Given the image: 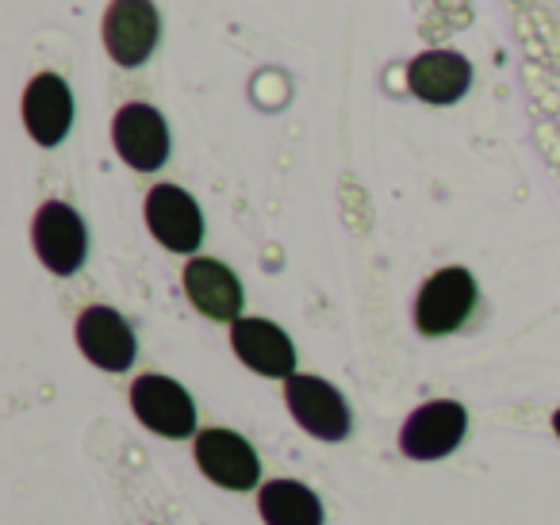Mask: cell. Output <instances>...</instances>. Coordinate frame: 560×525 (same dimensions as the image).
Returning <instances> with one entry per match:
<instances>
[{
    "label": "cell",
    "instance_id": "5b68a950",
    "mask_svg": "<svg viewBox=\"0 0 560 525\" xmlns=\"http://www.w3.org/2000/svg\"><path fill=\"white\" fill-rule=\"evenodd\" d=\"M284 402L300 430H307L312 438L342 441L350 433V407L338 395V387L323 376H292L284 384Z\"/></svg>",
    "mask_w": 560,
    "mask_h": 525
},
{
    "label": "cell",
    "instance_id": "3957f363",
    "mask_svg": "<svg viewBox=\"0 0 560 525\" xmlns=\"http://www.w3.org/2000/svg\"><path fill=\"white\" fill-rule=\"evenodd\" d=\"M162 20L154 0H112L104 12V47L116 66H142L158 47Z\"/></svg>",
    "mask_w": 560,
    "mask_h": 525
},
{
    "label": "cell",
    "instance_id": "9a60e30c",
    "mask_svg": "<svg viewBox=\"0 0 560 525\" xmlns=\"http://www.w3.org/2000/svg\"><path fill=\"white\" fill-rule=\"evenodd\" d=\"M265 525H323V506L315 491H307L296 479H272L261 487L257 499Z\"/></svg>",
    "mask_w": 560,
    "mask_h": 525
},
{
    "label": "cell",
    "instance_id": "9c48e42d",
    "mask_svg": "<svg viewBox=\"0 0 560 525\" xmlns=\"http://www.w3.org/2000/svg\"><path fill=\"white\" fill-rule=\"evenodd\" d=\"M147 226L173 254H196L203 242V215L196 200L177 185H154L147 196Z\"/></svg>",
    "mask_w": 560,
    "mask_h": 525
},
{
    "label": "cell",
    "instance_id": "52a82bcc",
    "mask_svg": "<svg viewBox=\"0 0 560 525\" xmlns=\"http://www.w3.org/2000/svg\"><path fill=\"white\" fill-rule=\"evenodd\" d=\"M468 430V415L457 399H434L427 407H419L399 430V448L411 460H438L450 456L460 445Z\"/></svg>",
    "mask_w": 560,
    "mask_h": 525
},
{
    "label": "cell",
    "instance_id": "2e32d148",
    "mask_svg": "<svg viewBox=\"0 0 560 525\" xmlns=\"http://www.w3.org/2000/svg\"><path fill=\"white\" fill-rule=\"evenodd\" d=\"M552 430H557V438H560V410L552 415Z\"/></svg>",
    "mask_w": 560,
    "mask_h": 525
},
{
    "label": "cell",
    "instance_id": "8992f818",
    "mask_svg": "<svg viewBox=\"0 0 560 525\" xmlns=\"http://www.w3.org/2000/svg\"><path fill=\"white\" fill-rule=\"evenodd\" d=\"M112 142L131 170L154 173L170 158V127L150 104H124L112 119Z\"/></svg>",
    "mask_w": 560,
    "mask_h": 525
},
{
    "label": "cell",
    "instance_id": "277c9868",
    "mask_svg": "<svg viewBox=\"0 0 560 525\" xmlns=\"http://www.w3.org/2000/svg\"><path fill=\"white\" fill-rule=\"evenodd\" d=\"M131 407L139 415V422L147 430H154L158 438H188L196 430V407L192 395L170 376H139L131 387Z\"/></svg>",
    "mask_w": 560,
    "mask_h": 525
},
{
    "label": "cell",
    "instance_id": "ba28073f",
    "mask_svg": "<svg viewBox=\"0 0 560 525\" xmlns=\"http://www.w3.org/2000/svg\"><path fill=\"white\" fill-rule=\"evenodd\" d=\"M196 464L211 483L226 487V491H249L261 479V460H257L254 445L234 430H215V425L196 438Z\"/></svg>",
    "mask_w": 560,
    "mask_h": 525
},
{
    "label": "cell",
    "instance_id": "7c38bea8",
    "mask_svg": "<svg viewBox=\"0 0 560 525\" xmlns=\"http://www.w3.org/2000/svg\"><path fill=\"white\" fill-rule=\"evenodd\" d=\"M78 346L96 369L124 372L135 361V334L112 307H89L78 318Z\"/></svg>",
    "mask_w": 560,
    "mask_h": 525
},
{
    "label": "cell",
    "instance_id": "4fadbf2b",
    "mask_svg": "<svg viewBox=\"0 0 560 525\" xmlns=\"http://www.w3.org/2000/svg\"><path fill=\"white\" fill-rule=\"evenodd\" d=\"M24 124L39 147H58L73 127V96L58 73H39L24 93Z\"/></svg>",
    "mask_w": 560,
    "mask_h": 525
},
{
    "label": "cell",
    "instance_id": "5bb4252c",
    "mask_svg": "<svg viewBox=\"0 0 560 525\" xmlns=\"http://www.w3.org/2000/svg\"><path fill=\"white\" fill-rule=\"evenodd\" d=\"M407 85L427 104H457L472 85V66L457 50H427L407 66Z\"/></svg>",
    "mask_w": 560,
    "mask_h": 525
},
{
    "label": "cell",
    "instance_id": "8fae6325",
    "mask_svg": "<svg viewBox=\"0 0 560 525\" xmlns=\"http://www.w3.org/2000/svg\"><path fill=\"white\" fill-rule=\"evenodd\" d=\"M185 292L192 307L211 323H238L242 315V284L215 257H192L185 265Z\"/></svg>",
    "mask_w": 560,
    "mask_h": 525
},
{
    "label": "cell",
    "instance_id": "6da1fadb",
    "mask_svg": "<svg viewBox=\"0 0 560 525\" xmlns=\"http://www.w3.org/2000/svg\"><path fill=\"white\" fill-rule=\"evenodd\" d=\"M476 307V280L468 269L450 265V269H438L434 277L422 284L419 303H415V323L427 338H442L453 334Z\"/></svg>",
    "mask_w": 560,
    "mask_h": 525
},
{
    "label": "cell",
    "instance_id": "7a4b0ae2",
    "mask_svg": "<svg viewBox=\"0 0 560 525\" xmlns=\"http://www.w3.org/2000/svg\"><path fill=\"white\" fill-rule=\"evenodd\" d=\"M32 242H35V254L39 261L47 265L50 272L58 277H70L85 265L89 254V234L81 215L62 200H50L35 211V223H32Z\"/></svg>",
    "mask_w": 560,
    "mask_h": 525
},
{
    "label": "cell",
    "instance_id": "30bf717a",
    "mask_svg": "<svg viewBox=\"0 0 560 525\" xmlns=\"http://www.w3.org/2000/svg\"><path fill=\"white\" fill-rule=\"evenodd\" d=\"M231 346L238 353V361L246 369H254L257 376H296V346L269 318H238V323H231Z\"/></svg>",
    "mask_w": 560,
    "mask_h": 525
}]
</instances>
